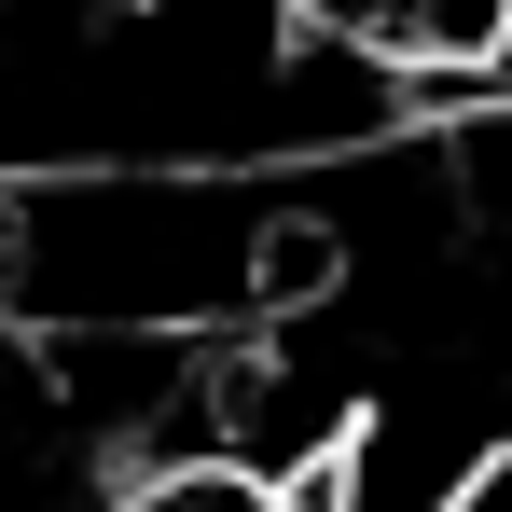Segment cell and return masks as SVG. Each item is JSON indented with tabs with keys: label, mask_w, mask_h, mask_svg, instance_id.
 <instances>
[{
	"label": "cell",
	"mask_w": 512,
	"mask_h": 512,
	"mask_svg": "<svg viewBox=\"0 0 512 512\" xmlns=\"http://www.w3.org/2000/svg\"><path fill=\"white\" fill-rule=\"evenodd\" d=\"M471 56H485V97H512V0H485V42Z\"/></svg>",
	"instance_id": "6da1fadb"
},
{
	"label": "cell",
	"mask_w": 512,
	"mask_h": 512,
	"mask_svg": "<svg viewBox=\"0 0 512 512\" xmlns=\"http://www.w3.org/2000/svg\"><path fill=\"white\" fill-rule=\"evenodd\" d=\"M0 14H28V0H0Z\"/></svg>",
	"instance_id": "7a4b0ae2"
}]
</instances>
